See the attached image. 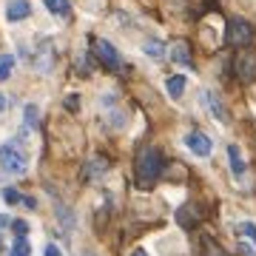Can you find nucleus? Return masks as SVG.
<instances>
[{
	"mask_svg": "<svg viewBox=\"0 0 256 256\" xmlns=\"http://www.w3.org/2000/svg\"><path fill=\"white\" fill-rule=\"evenodd\" d=\"M131 256H148V254L142 250V248H134V250H131Z\"/></svg>",
	"mask_w": 256,
	"mask_h": 256,
	"instance_id": "nucleus-25",
	"label": "nucleus"
},
{
	"mask_svg": "<svg viewBox=\"0 0 256 256\" xmlns=\"http://www.w3.org/2000/svg\"><path fill=\"white\" fill-rule=\"evenodd\" d=\"M202 100H205V106L210 108V114L220 120V122H228V111H225V106H222V100L216 97L214 92H202Z\"/></svg>",
	"mask_w": 256,
	"mask_h": 256,
	"instance_id": "nucleus-10",
	"label": "nucleus"
},
{
	"mask_svg": "<svg viewBox=\"0 0 256 256\" xmlns=\"http://www.w3.org/2000/svg\"><path fill=\"white\" fill-rule=\"evenodd\" d=\"M234 230H236L239 239H248L250 245H256V225H254V222H239Z\"/></svg>",
	"mask_w": 256,
	"mask_h": 256,
	"instance_id": "nucleus-16",
	"label": "nucleus"
},
{
	"mask_svg": "<svg viewBox=\"0 0 256 256\" xmlns=\"http://www.w3.org/2000/svg\"><path fill=\"white\" fill-rule=\"evenodd\" d=\"M14 72V57L0 54V80H9V74Z\"/></svg>",
	"mask_w": 256,
	"mask_h": 256,
	"instance_id": "nucleus-20",
	"label": "nucleus"
},
{
	"mask_svg": "<svg viewBox=\"0 0 256 256\" xmlns=\"http://www.w3.org/2000/svg\"><path fill=\"white\" fill-rule=\"evenodd\" d=\"M185 86H188V77H185V74H171V77L165 80V88H168V97H171V100H180V97H182Z\"/></svg>",
	"mask_w": 256,
	"mask_h": 256,
	"instance_id": "nucleus-11",
	"label": "nucleus"
},
{
	"mask_svg": "<svg viewBox=\"0 0 256 256\" xmlns=\"http://www.w3.org/2000/svg\"><path fill=\"white\" fill-rule=\"evenodd\" d=\"M185 148L196 156H210L214 151V142H210L208 134H202V131H191V134H185Z\"/></svg>",
	"mask_w": 256,
	"mask_h": 256,
	"instance_id": "nucleus-7",
	"label": "nucleus"
},
{
	"mask_svg": "<svg viewBox=\"0 0 256 256\" xmlns=\"http://www.w3.org/2000/svg\"><path fill=\"white\" fill-rule=\"evenodd\" d=\"M3 200L9 202V205H14V202H26V205H34V202H32V200H26L23 194H18V191H14V188H6V191H3Z\"/></svg>",
	"mask_w": 256,
	"mask_h": 256,
	"instance_id": "nucleus-21",
	"label": "nucleus"
},
{
	"mask_svg": "<svg viewBox=\"0 0 256 256\" xmlns=\"http://www.w3.org/2000/svg\"><path fill=\"white\" fill-rule=\"evenodd\" d=\"M162 151L156 146H146L142 151L137 154V165H134V182L140 188H151V185L162 176Z\"/></svg>",
	"mask_w": 256,
	"mask_h": 256,
	"instance_id": "nucleus-1",
	"label": "nucleus"
},
{
	"mask_svg": "<svg viewBox=\"0 0 256 256\" xmlns=\"http://www.w3.org/2000/svg\"><path fill=\"white\" fill-rule=\"evenodd\" d=\"M3 111H6V97L0 94V114H3Z\"/></svg>",
	"mask_w": 256,
	"mask_h": 256,
	"instance_id": "nucleus-26",
	"label": "nucleus"
},
{
	"mask_svg": "<svg viewBox=\"0 0 256 256\" xmlns=\"http://www.w3.org/2000/svg\"><path fill=\"white\" fill-rule=\"evenodd\" d=\"M202 256H228L210 236H202Z\"/></svg>",
	"mask_w": 256,
	"mask_h": 256,
	"instance_id": "nucleus-18",
	"label": "nucleus"
},
{
	"mask_svg": "<svg viewBox=\"0 0 256 256\" xmlns=\"http://www.w3.org/2000/svg\"><path fill=\"white\" fill-rule=\"evenodd\" d=\"M9 256H32V248H28V239L26 236H18L14 245H12Z\"/></svg>",
	"mask_w": 256,
	"mask_h": 256,
	"instance_id": "nucleus-19",
	"label": "nucleus"
},
{
	"mask_svg": "<svg viewBox=\"0 0 256 256\" xmlns=\"http://www.w3.org/2000/svg\"><path fill=\"white\" fill-rule=\"evenodd\" d=\"M111 171V165H108V160L106 156H92V160H86L82 162V171H80V180L82 182H100L102 176Z\"/></svg>",
	"mask_w": 256,
	"mask_h": 256,
	"instance_id": "nucleus-6",
	"label": "nucleus"
},
{
	"mask_svg": "<svg viewBox=\"0 0 256 256\" xmlns=\"http://www.w3.org/2000/svg\"><path fill=\"white\" fill-rule=\"evenodd\" d=\"M28 14H32L28 0H9V3H6V20H9V23H20V20H26Z\"/></svg>",
	"mask_w": 256,
	"mask_h": 256,
	"instance_id": "nucleus-9",
	"label": "nucleus"
},
{
	"mask_svg": "<svg viewBox=\"0 0 256 256\" xmlns=\"http://www.w3.org/2000/svg\"><path fill=\"white\" fill-rule=\"evenodd\" d=\"M12 228H14V234H18V236H26V230H28V222H23V220H14V222H12Z\"/></svg>",
	"mask_w": 256,
	"mask_h": 256,
	"instance_id": "nucleus-23",
	"label": "nucleus"
},
{
	"mask_svg": "<svg viewBox=\"0 0 256 256\" xmlns=\"http://www.w3.org/2000/svg\"><path fill=\"white\" fill-rule=\"evenodd\" d=\"M234 74L242 82H256V52L245 48L234 57Z\"/></svg>",
	"mask_w": 256,
	"mask_h": 256,
	"instance_id": "nucleus-4",
	"label": "nucleus"
},
{
	"mask_svg": "<svg viewBox=\"0 0 256 256\" xmlns=\"http://www.w3.org/2000/svg\"><path fill=\"white\" fill-rule=\"evenodd\" d=\"M228 162H230V174L236 176V180H242L248 168H245V160H242L239 146H228Z\"/></svg>",
	"mask_w": 256,
	"mask_h": 256,
	"instance_id": "nucleus-12",
	"label": "nucleus"
},
{
	"mask_svg": "<svg viewBox=\"0 0 256 256\" xmlns=\"http://www.w3.org/2000/svg\"><path fill=\"white\" fill-rule=\"evenodd\" d=\"M66 108L68 111H77L80 108V97H77V94H68V97H66V102H63Z\"/></svg>",
	"mask_w": 256,
	"mask_h": 256,
	"instance_id": "nucleus-22",
	"label": "nucleus"
},
{
	"mask_svg": "<svg viewBox=\"0 0 256 256\" xmlns=\"http://www.w3.org/2000/svg\"><path fill=\"white\" fill-rule=\"evenodd\" d=\"M171 60H174L176 66H191V46L185 43V40H176L174 46H171Z\"/></svg>",
	"mask_w": 256,
	"mask_h": 256,
	"instance_id": "nucleus-13",
	"label": "nucleus"
},
{
	"mask_svg": "<svg viewBox=\"0 0 256 256\" xmlns=\"http://www.w3.org/2000/svg\"><path fill=\"white\" fill-rule=\"evenodd\" d=\"M0 165L9 174H23L26 171V156L20 154V148L14 142H3L0 146Z\"/></svg>",
	"mask_w": 256,
	"mask_h": 256,
	"instance_id": "nucleus-3",
	"label": "nucleus"
},
{
	"mask_svg": "<svg viewBox=\"0 0 256 256\" xmlns=\"http://www.w3.org/2000/svg\"><path fill=\"white\" fill-rule=\"evenodd\" d=\"M6 225H9V220H6V216H0V228H6Z\"/></svg>",
	"mask_w": 256,
	"mask_h": 256,
	"instance_id": "nucleus-27",
	"label": "nucleus"
},
{
	"mask_svg": "<svg viewBox=\"0 0 256 256\" xmlns=\"http://www.w3.org/2000/svg\"><path fill=\"white\" fill-rule=\"evenodd\" d=\"M254 37H256V32L245 18H230L228 20V26H225V43H228V46H239V48L250 46Z\"/></svg>",
	"mask_w": 256,
	"mask_h": 256,
	"instance_id": "nucleus-2",
	"label": "nucleus"
},
{
	"mask_svg": "<svg viewBox=\"0 0 256 256\" xmlns=\"http://www.w3.org/2000/svg\"><path fill=\"white\" fill-rule=\"evenodd\" d=\"M94 54L108 72H122V57H120V52L111 46L108 40H94Z\"/></svg>",
	"mask_w": 256,
	"mask_h": 256,
	"instance_id": "nucleus-5",
	"label": "nucleus"
},
{
	"mask_svg": "<svg viewBox=\"0 0 256 256\" xmlns=\"http://www.w3.org/2000/svg\"><path fill=\"white\" fill-rule=\"evenodd\" d=\"M43 254H46V256H63L57 245H46V250H43Z\"/></svg>",
	"mask_w": 256,
	"mask_h": 256,
	"instance_id": "nucleus-24",
	"label": "nucleus"
},
{
	"mask_svg": "<svg viewBox=\"0 0 256 256\" xmlns=\"http://www.w3.org/2000/svg\"><path fill=\"white\" fill-rule=\"evenodd\" d=\"M43 6H46L54 18H68V14H72V3H68V0H43Z\"/></svg>",
	"mask_w": 256,
	"mask_h": 256,
	"instance_id": "nucleus-15",
	"label": "nucleus"
},
{
	"mask_svg": "<svg viewBox=\"0 0 256 256\" xmlns=\"http://www.w3.org/2000/svg\"><path fill=\"white\" fill-rule=\"evenodd\" d=\"M37 126H40V111H37L34 102H28L23 108V128L26 131H37Z\"/></svg>",
	"mask_w": 256,
	"mask_h": 256,
	"instance_id": "nucleus-14",
	"label": "nucleus"
},
{
	"mask_svg": "<svg viewBox=\"0 0 256 256\" xmlns=\"http://www.w3.org/2000/svg\"><path fill=\"white\" fill-rule=\"evenodd\" d=\"M200 220H202V208L200 205H194V202H188V205H182V208L176 210V222L182 225V228H196L200 225Z\"/></svg>",
	"mask_w": 256,
	"mask_h": 256,
	"instance_id": "nucleus-8",
	"label": "nucleus"
},
{
	"mask_svg": "<svg viewBox=\"0 0 256 256\" xmlns=\"http://www.w3.org/2000/svg\"><path fill=\"white\" fill-rule=\"evenodd\" d=\"M142 48H146V54L151 57V60H162L165 57V46L160 43V40H146V46Z\"/></svg>",
	"mask_w": 256,
	"mask_h": 256,
	"instance_id": "nucleus-17",
	"label": "nucleus"
}]
</instances>
